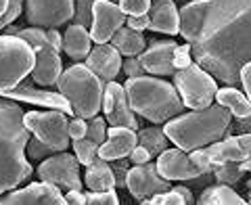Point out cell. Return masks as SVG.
<instances>
[{"label":"cell","mask_w":251,"mask_h":205,"mask_svg":"<svg viewBox=\"0 0 251 205\" xmlns=\"http://www.w3.org/2000/svg\"><path fill=\"white\" fill-rule=\"evenodd\" d=\"M117 4L126 15H145L151 9V0H120Z\"/></svg>","instance_id":"obj_35"},{"label":"cell","mask_w":251,"mask_h":205,"mask_svg":"<svg viewBox=\"0 0 251 205\" xmlns=\"http://www.w3.org/2000/svg\"><path fill=\"white\" fill-rule=\"evenodd\" d=\"M57 88L69 101V105L74 109V115H80L84 120H92L103 109L105 82L86 63L84 65L82 63L69 65L61 74Z\"/></svg>","instance_id":"obj_5"},{"label":"cell","mask_w":251,"mask_h":205,"mask_svg":"<svg viewBox=\"0 0 251 205\" xmlns=\"http://www.w3.org/2000/svg\"><path fill=\"white\" fill-rule=\"evenodd\" d=\"M9 4H11V0H0V19H2L4 13L9 11Z\"/></svg>","instance_id":"obj_44"},{"label":"cell","mask_w":251,"mask_h":205,"mask_svg":"<svg viewBox=\"0 0 251 205\" xmlns=\"http://www.w3.org/2000/svg\"><path fill=\"white\" fill-rule=\"evenodd\" d=\"M197 203L199 205H245L247 199H243L230 184L220 182L214 186H207L205 191L199 195Z\"/></svg>","instance_id":"obj_25"},{"label":"cell","mask_w":251,"mask_h":205,"mask_svg":"<svg viewBox=\"0 0 251 205\" xmlns=\"http://www.w3.org/2000/svg\"><path fill=\"white\" fill-rule=\"evenodd\" d=\"M34 65L36 52L27 40L11 34L0 36V94L25 80Z\"/></svg>","instance_id":"obj_7"},{"label":"cell","mask_w":251,"mask_h":205,"mask_svg":"<svg viewBox=\"0 0 251 205\" xmlns=\"http://www.w3.org/2000/svg\"><path fill=\"white\" fill-rule=\"evenodd\" d=\"M90 44H92V38H90L88 27L80 26V23L67 26L65 34H63V51L67 52V57L74 63H80L88 57Z\"/></svg>","instance_id":"obj_22"},{"label":"cell","mask_w":251,"mask_h":205,"mask_svg":"<svg viewBox=\"0 0 251 205\" xmlns=\"http://www.w3.org/2000/svg\"><path fill=\"white\" fill-rule=\"evenodd\" d=\"M67 199L65 195L61 193V188L52 182H34L25 188H19V191L6 193L0 205H65Z\"/></svg>","instance_id":"obj_16"},{"label":"cell","mask_w":251,"mask_h":205,"mask_svg":"<svg viewBox=\"0 0 251 205\" xmlns=\"http://www.w3.org/2000/svg\"><path fill=\"white\" fill-rule=\"evenodd\" d=\"M151 153H149V149L143 147V145H136L134 149H132V153L128 155V159L132 165H143V163H149V159H151Z\"/></svg>","instance_id":"obj_39"},{"label":"cell","mask_w":251,"mask_h":205,"mask_svg":"<svg viewBox=\"0 0 251 205\" xmlns=\"http://www.w3.org/2000/svg\"><path fill=\"white\" fill-rule=\"evenodd\" d=\"M136 145H138V130L126 128V126H109L107 140L99 147V155L107 161L122 159V157H128Z\"/></svg>","instance_id":"obj_20"},{"label":"cell","mask_w":251,"mask_h":205,"mask_svg":"<svg viewBox=\"0 0 251 205\" xmlns=\"http://www.w3.org/2000/svg\"><path fill=\"white\" fill-rule=\"evenodd\" d=\"M25 128L31 132V136L40 138L42 143L52 147L54 151H65L69 147V120L67 113L59 111V109H50V111H27L23 115Z\"/></svg>","instance_id":"obj_9"},{"label":"cell","mask_w":251,"mask_h":205,"mask_svg":"<svg viewBox=\"0 0 251 205\" xmlns=\"http://www.w3.org/2000/svg\"><path fill=\"white\" fill-rule=\"evenodd\" d=\"M84 184L88 191H111L115 188V174L111 163L107 165H88L84 174Z\"/></svg>","instance_id":"obj_26"},{"label":"cell","mask_w":251,"mask_h":205,"mask_svg":"<svg viewBox=\"0 0 251 205\" xmlns=\"http://www.w3.org/2000/svg\"><path fill=\"white\" fill-rule=\"evenodd\" d=\"M243 176H245V168L241 165V161H224L214 165L211 170V178L216 182H224V184H239Z\"/></svg>","instance_id":"obj_28"},{"label":"cell","mask_w":251,"mask_h":205,"mask_svg":"<svg viewBox=\"0 0 251 205\" xmlns=\"http://www.w3.org/2000/svg\"><path fill=\"white\" fill-rule=\"evenodd\" d=\"M86 130H88V120H84L80 115L69 120V136H72V140L86 138Z\"/></svg>","instance_id":"obj_37"},{"label":"cell","mask_w":251,"mask_h":205,"mask_svg":"<svg viewBox=\"0 0 251 205\" xmlns=\"http://www.w3.org/2000/svg\"><path fill=\"white\" fill-rule=\"evenodd\" d=\"M103 111L109 126H126V128L138 130V120L134 109L130 107L128 94L122 84L115 80L105 82V94H103Z\"/></svg>","instance_id":"obj_14"},{"label":"cell","mask_w":251,"mask_h":205,"mask_svg":"<svg viewBox=\"0 0 251 205\" xmlns=\"http://www.w3.org/2000/svg\"><path fill=\"white\" fill-rule=\"evenodd\" d=\"M124 72L128 77H136V76H145L147 69L143 67L138 57H126V63H124Z\"/></svg>","instance_id":"obj_38"},{"label":"cell","mask_w":251,"mask_h":205,"mask_svg":"<svg viewBox=\"0 0 251 205\" xmlns=\"http://www.w3.org/2000/svg\"><path fill=\"white\" fill-rule=\"evenodd\" d=\"M149 17H151L149 29L168 36L180 34V11L176 6V0H153Z\"/></svg>","instance_id":"obj_21"},{"label":"cell","mask_w":251,"mask_h":205,"mask_svg":"<svg viewBox=\"0 0 251 205\" xmlns=\"http://www.w3.org/2000/svg\"><path fill=\"white\" fill-rule=\"evenodd\" d=\"M145 203L147 205H184L186 201H184V197L176 191V188H170V191L153 195L151 199H147Z\"/></svg>","instance_id":"obj_32"},{"label":"cell","mask_w":251,"mask_h":205,"mask_svg":"<svg viewBox=\"0 0 251 205\" xmlns=\"http://www.w3.org/2000/svg\"><path fill=\"white\" fill-rule=\"evenodd\" d=\"M180 36L218 82L239 86L251 61V0H193L180 9Z\"/></svg>","instance_id":"obj_1"},{"label":"cell","mask_w":251,"mask_h":205,"mask_svg":"<svg viewBox=\"0 0 251 205\" xmlns=\"http://www.w3.org/2000/svg\"><path fill=\"white\" fill-rule=\"evenodd\" d=\"M80 161H77V157L72 155V153H54L50 157H46V159L38 165L36 174L40 180L44 182H52L57 184L61 191H82V176H80Z\"/></svg>","instance_id":"obj_10"},{"label":"cell","mask_w":251,"mask_h":205,"mask_svg":"<svg viewBox=\"0 0 251 205\" xmlns=\"http://www.w3.org/2000/svg\"><path fill=\"white\" fill-rule=\"evenodd\" d=\"M239 77H241V86H243V92L249 97V101H251V61H247L245 65L241 67V74H239Z\"/></svg>","instance_id":"obj_41"},{"label":"cell","mask_w":251,"mask_h":205,"mask_svg":"<svg viewBox=\"0 0 251 205\" xmlns=\"http://www.w3.org/2000/svg\"><path fill=\"white\" fill-rule=\"evenodd\" d=\"M241 165L245 168V172H251V155L247 157V159H243V161H241Z\"/></svg>","instance_id":"obj_45"},{"label":"cell","mask_w":251,"mask_h":205,"mask_svg":"<svg viewBox=\"0 0 251 205\" xmlns=\"http://www.w3.org/2000/svg\"><path fill=\"white\" fill-rule=\"evenodd\" d=\"M111 170L115 174V186L126 188V182H128V172H130V159H128V157L113 159L111 161Z\"/></svg>","instance_id":"obj_34"},{"label":"cell","mask_w":251,"mask_h":205,"mask_svg":"<svg viewBox=\"0 0 251 205\" xmlns=\"http://www.w3.org/2000/svg\"><path fill=\"white\" fill-rule=\"evenodd\" d=\"M157 170L168 180H197L205 176L203 172L193 163L191 155L182 149H166L157 157Z\"/></svg>","instance_id":"obj_17"},{"label":"cell","mask_w":251,"mask_h":205,"mask_svg":"<svg viewBox=\"0 0 251 205\" xmlns=\"http://www.w3.org/2000/svg\"><path fill=\"white\" fill-rule=\"evenodd\" d=\"M176 42L174 40H151V49H145L138 54L143 67L149 74L153 76H174L176 67H174V51H176Z\"/></svg>","instance_id":"obj_18"},{"label":"cell","mask_w":251,"mask_h":205,"mask_svg":"<svg viewBox=\"0 0 251 205\" xmlns=\"http://www.w3.org/2000/svg\"><path fill=\"white\" fill-rule=\"evenodd\" d=\"M247 203H251V188H249V193H247Z\"/></svg>","instance_id":"obj_46"},{"label":"cell","mask_w":251,"mask_h":205,"mask_svg":"<svg viewBox=\"0 0 251 205\" xmlns=\"http://www.w3.org/2000/svg\"><path fill=\"white\" fill-rule=\"evenodd\" d=\"M138 145L147 147L153 157H159L166 149H170V138L163 128H143L138 130Z\"/></svg>","instance_id":"obj_27"},{"label":"cell","mask_w":251,"mask_h":205,"mask_svg":"<svg viewBox=\"0 0 251 205\" xmlns=\"http://www.w3.org/2000/svg\"><path fill=\"white\" fill-rule=\"evenodd\" d=\"M126 26L136 29V31H145V29H149V26H151V17H149V13H145V15H130V17L126 19Z\"/></svg>","instance_id":"obj_40"},{"label":"cell","mask_w":251,"mask_h":205,"mask_svg":"<svg viewBox=\"0 0 251 205\" xmlns=\"http://www.w3.org/2000/svg\"><path fill=\"white\" fill-rule=\"evenodd\" d=\"M109 42H111L115 49L124 54V57H138V54L147 49L145 36L140 34V31H136V29L128 27V26H122L113 34V38Z\"/></svg>","instance_id":"obj_24"},{"label":"cell","mask_w":251,"mask_h":205,"mask_svg":"<svg viewBox=\"0 0 251 205\" xmlns=\"http://www.w3.org/2000/svg\"><path fill=\"white\" fill-rule=\"evenodd\" d=\"M172 180L163 178L157 170V163H143V165H134L128 172V182L126 188L130 191V195L138 199L140 203H145L147 199H151L153 195L170 191L172 188Z\"/></svg>","instance_id":"obj_12"},{"label":"cell","mask_w":251,"mask_h":205,"mask_svg":"<svg viewBox=\"0 0 251 205\" xmlns=\"http://www.w3.org/2000/svg\"><path fill=\"white\" fill-rule=\"evenodd\" d=\"M23 109L11 99L0 97V195L17 188L34 174L25 159L29 130L23 122Z\"/></svg>","instance_id":"obj_2"},{"label":"cell","mask_w":251,"mask_h":205,"mask_svg":"<svg viewBox=\"0 0 251 205\" xmlns=\"http://www.w3.org/2000/svg\"><path fill=\"white\" fill-rule=\"evenodd\" d=\"M232 122V113L220 102H211L205 109H191L188 113H180L166 122L168 138L178 149L191 153L195 149L218 143L226 136L228 126Z\"/></svg>","instance_id":"obj_3"},{"label":"cell","mask_w":251,"mask_h":205,"mask_svg":"<svg viewBox=\"0 0 251 205\" xmlns=\"http://www.w3.org/2000/svg\"><path fill=\"white\" fill-rule=\"evenodd\" d=\"M86 65H88L103 82H111V80H115L117 74H120L122 67H124L122 52L117 51L111 42L97 44L94 49H90L88 57H86Z\"/></svg>","instance_id":"obj_19"},{"label":"cell","mask_w":251,"mask_h":205,"mask_svg":"<svg viewBox=\"0 0 251 205\" xmlns=\"http://www.w3.org/2000/svg\"><path fill=\"white\" fill-rule=\"evenodd\" d=\"M247 188H251V178H249V180H247Z\"/></svg>","instance_id":"obj_47"},{"label":"cell","mask_w":251,"mask_h":205,"mask_svg":"<svg viewBox=\"0 0 251 205\" xmlns=\"http://www.w3.org/2000/svg\"><path fill=\"white\" fill-rule=\"evenodd\" d=\"M126 94L130 107L136 115H143L151 124H166L172 117L184 113L186 105L182 102L174 82L159 80V76H136L126 80Z\"/></svg>","instance_id":"obj_4"},{"label":"cell","mask_w":251,"mask_h":205,"mask_svg":"<svg viewBox=\"0 0 251 205\" xmlns=\"http://www.w3.org/2000/svg\"><path fill=\"white\" fill-rule=\"evenodd\" d=\"M65 199H67V203L69 205H84L86 203V193H82V191H67L65 193Z\"/></svg>","instance_id":"obj_42"},{"label":"cell","mask_w":251,"mask_h":205,"mask_svg":"<svg viewBox=\"0 0 251 205\" xmlns=\"http://www.w3.org/2000/svg\"><path fill=\"white\" fill-rule=\"evenodd\" d=\"M86 138H90L92 143H97L99 147L107 140V117L94 115L92 120H88V130H86Z\"/></svg>","instance_id":"obj_30"},{"label":"cell","mask_w":251,"mask_h":205,"mask_svg":"<svg viewBox=\"0 0 251 205\" xmlns=\"http://www.w3.org/2000/svg\"><path fill=\"white\" fill-rule=\"evenodd\" d=\"M126 23V13L113 0H97L92 6L90 38L94 44H105Z\"/></svg>","instance_id":"obj_13"},{"label":"cell","mask_w":251,"mask_h":205,"mask_svg":"<svg viewBox=\"0 0 251 205\" xmlns=\"http://www.w3.org/2000/svg\"><path fill=\"white\" fill-rule=\"evenodd\" d=\"M74 151L82 165H90L94 157L99 155V145L92 143L90 138H77L74 140Z\"/></svg>","instance_id":"obj_29"},{"label":"cell","mask_w":251,"mask_h":205,"mask_svg":"<svg viewBox=\"0 0 251 205\" xmlns=\"http://www.w3.org/2000/svg\"><path fill=\"white\" fill-rule=\"evenodd\" d=\"M193 49H191V44H182V46H176V51H174V67L176 69H184L188 67L193 63Z\"/></svg>","instance_id":"obj_36"},{"label":"cell","mask_w":251,"mask_h":205,"mask_svg":"<svg viewBox=\"0 0 251 205\" xmlns=\"http://www.w3.org/2000/svg\"><path fill=\"white\" fill-rule=\"evenodd\" d=\"M75 15V0H25V19L36 27H61Z\"/></svg>","instance_id":"obj_11"},{"label":"cell","mask_w":251,"mask_h":205,"mask_svg":"<svg viewBox=\"0 0 251 205\" xmlns=\"http://www.w3.org/2000/svg\"><path fill=\"white\" fill-rule=\"evenodd\" d=\"M174 86L178 88L182 102L188 109H205L216 101L218 80L197 61L184 69H176Z\"/></svg>","instance_id":"obj_8"},{"label":"cell","mask_w":251,"mask_h":205,"mask_svg":"<svg viewBox=\"0 0 251 205\" xmlns=\"http://www.w3.org/2000/svg\"><path fill=\"white\" fill-rule=\"evenodd\" d=\"M86 203L88 205H117L120 197L113 191H88L86 193Z\"/></svg>","instance_id":"obj_33"},{"label":"cell","mask_w":251,"mask_h":205,"mask_svg":"<svg viewBox=\"0 0 251 205\" xmlns=\"http://www.w3.org/2000/svg\"><path fill=\"white\" fill-rule=\"evenodd\" d=\"M216 102L224 105L232 113V117H237V120H243V117L251 115V101H249V97L245 92L237 88V86H224V88H218Z\"/></svg>","instance_id":"obj_23"},{"label":"cell","mask_w":251,"mask_h":205,"mask_svg":"<svg viewBox=\"0 0 251 205\" xmlns=\"http://www.w3.org/2000/svg\"><path fill=\"white\" fill-rule=\"evenodd\" d=\"M4 34L11 36H19L23 40H27L31 44V49L36 52V65L31 69V80L38 86H44V88H52V86L59 84V77L63 74V61H61V51L49 40V34H46L44 27H15L13 23L6 26Z\"/></svg>","instance_id":"obj_6"},{"label":"cell","mask_w":251,"mask_h":205,"mask_svg":"<svg viewBox=\"0 0 251 205\" xmlns=\"http://www.w3.org/2000/svg\"><path fill=\"white\" fill-rule=\"evenodd\" d=\"M176 191H178L180 195H182V197H184V201H186L188 205H191V203H195V201H197V199H195V197H193V191H191V188H186V186H176Z\"/></svg>","instance_id":"obj_43"},{"label":"cell","mask_w":251,"mask_h":205,"mask_svg":"<svg viewBox=\"0 0 251 205\" xmlns=\"http://www.w3.org/2000/svg\"><path fill=\"white\" fill-rule=\"evenodd\" d=\"M0 97H6V99H17V101H23V102H31V105H40V107H49V109H59V111L67 113V115H74V109L69 105V101L63 97L61 92H52L49 88L40 86L31 80H23L19 82L15 88H9L4 90Z\"/></svg>","instance_id":"obj_15"},{"label":"cell","mask_w":251,"mask_h":205,"mask_svg":"<svg viewBox=\"0 0 251 205\" xmlns=\"http://www.w3.org/2000/svg\"><path fill=\"white\" fill-rule=\"evenodd\" d=\"M27 157L29 159H34V161H44L46 157H50V155H54L57 151H54L52 147H49L46 143H42L40 138H36V136H31L29 140H27Z\"/></svg>","instance_id":"obj_31"}]
</instances>
